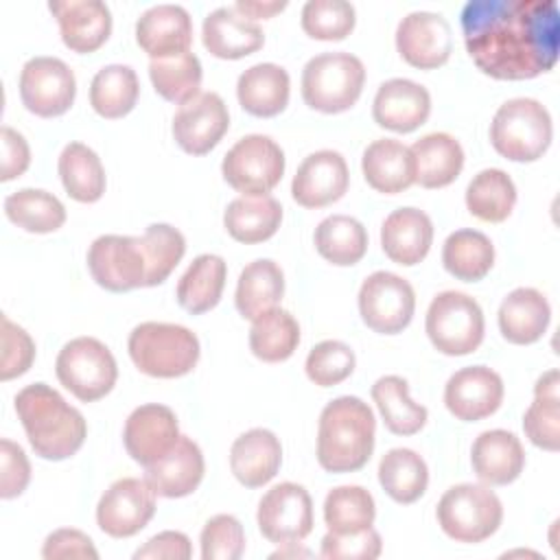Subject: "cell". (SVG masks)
<instances>
[{
	"label": "cell",
	"mask_w": 560,
	"mask_h": 560,
	"mask_svg": "<svg viewBox=\"0 0 560 560\" xmlns=\"http://www.w3.org/2000/svg\"><path fill=\"white\" fill-rule=\"evenodd\" d=\"M464 199L475 219L501 223L516 206V184L503 168H483L468 182Z\"/></svg>",
	"instance_id": "43"
},
{
	"label": "cell",
	"mask_w": 560,
	"mask_h": 560,
	"mask_svg": "<svg viewBox=\"0 0 560 560\" xmlns=\"http://www.w3.org/2000/svg\"><path fill=\"white\" fill-rule=\"evenodd\" d=\"M88 269L107 291L125 293L147 284V260L140 236L103 234L88 249Z\"/></svg>",
	"instance_id": "14"
},
{
	"label": "cell",
	"mask_w": 560,
	"mask_h": 560,
	"mask_svg": "<svg viewBox=\"0 0 560 560\" xmlns=\"http://www.w3.org/2000/svg\"><path fill=\"white\" fill-rule=\"evenodd\" d=\"M560 374L556 368L542 372L534 385V400L523 416L527 440L542 451L560 448Z\"/></svg>",
	"instance_id": "36"
},
{
	"label": "cell",
	"mask_w": 560,
	"mask_h": 560,
	"mask_svg": "<svg viewBox=\"0 0 560 560\" xmlns=\"http://www.w3.org/2000/svg\"><path fill=\"white\" fill-rule=\"evenodd\" d=\"M236 11H241L245 18L249 20H267V18H273L276 13L284 11L287 2L284 0H269V2H260V0H236L234 2Z\"/></svg>",
	"instance_id": "58"
},
{
	"label": "cell",
	"mask_w": 560,
	"mask_h": 560,
	"mask_svg": "<svg viewBox=\"0 0 560 560\" xmlns=\"http://www.w3.org/2000/svg\"><path fill=\"white\" fill-rule=\"evenodd\" d=\"M66 192L81 203H94L105 192V168L94 149L83 142H68L57 162Z\"/></svg>",
	"instance_id": "38"
},
{
	"label": "cell",
	"mask_w": 560,
	"mask_h": 560,
	"mask_svg": "<svg viewBox=\"0 0 560 560\" xmlns=\"http://www.w3.org/2000/svg\"><path fill=\"white\" fill-rule=\"evenodd\" d=\"M192 556L190 538L184 532L166 529L151 536L133 551V560H188Z\"/></svg>",
	"instance_id": "56"
},
{
	"label": "cell",
	"mask_w": 560,
	"mask_h": 560,
	"mask_svg": "<svg viewBox=\"0 0 560 560\" xmlns=\"http://www.w3.org/2000/svg\"><path fill=\"white\" fill-rule=\"evenodd\" d=\"M155 497L147 479H116L98 499L96 525L112 538H131L153 518Z\"/></svg>",
	"instance_id": "15"
},
{
	"label": "cell",
	"mask_w": 560,
	"mask_h": 560,
	"mask_svg": "<svg viewBox=\"0 0 560 560\" xmlns=\"http://www.w3.org/2000/svg\"><path fill=\"white\" fill-rule=\"evenodd\" d=\"M284 295V271L271 258H258L243 267L234 304L241 317L254 322L262 313L276 308Z\"/></svg>",
	"instance_id": "33"
},
{
	"label": "cell",
	"mask_w": 560,
	"mask_h": 560,
	"mask_svg": "<svg viewBox=\"0 0 560 560\" xmlns=\"http://www.w3.org/2000/svg\"><path fill=\"white\" fill-rule=\"evenodd\" d=\"M350 184L346 158L332 149L308 153L291 182V197L302 208H326L339 201Z\"/></svg>",
	"instance_id": "20"
},
{
	"label": "cell",
	"mask_w": 560,
	"mask_h": 560,
	"mask_svg": "<svg viewBox=\"0 0 560 560\" xmlns=\"http://www.w3.org/2000/svg\"><path fill=\"white\" fill-rule=\"evenodd\" d=\"M228 265L217 254H199L182 273L175 295L184 311L201 315L212 311L225 289Z\"/></svg>",
	"instance_id": "35"
},
{
	"label": "cell",
	"mask_w": 560,
	"mask_h": 560,
	"mask_svg": "<svg viewBox=\"0 0 560 560\" xmlns=\"http://www.w3.org/2000/svg\"><path fill=\"white\" fill-rule=\"evenodd\" d=\"M0 142H2L0 182H11L26 173V168L31 164V149H28L26 138L9 125H4L0 129Z\"/></svg>",
	"instance_id": "57"
},
{
	"label": "cell",
	"mask_w": 560,
	"mask_h": 560,
	"mask_svg": "<svg viewBox=\"0 0 560 560\" xmlns=\"http://www.w3.org/2000/svg\"><path fill=\"white\" fill-rule=\"evenodd\" d=\"M396 50L413 68H440L453 50L451 24L442 13L411 11L398 22Z\"/></svg>",
	"instance_id": "17"
},
{
	"label": "cell",
	"mask_w": 560,
	"mask_h": 560,
	"mask_svg": "<svg viewBox=\"0 0 560 560\" xmlns=\"http://www.w3.org/2000/svg\"><path fill=\"white\" fill-rule=\"evenodd\" d=\"M15 413L28 444L42 459L72 457L85 442L88 424L79 409L46 383H31L15 394Z\"/></svg>",
	"instance_id": "2"
},
{
	"label": "cell",
	"mask_w": 560,
	"mask_h": 560,
	"mask_svg": "<svg viewBox=\"0 0 560 560\" xmlns=\"http://www.w3.org/2000/svg\"><path fill=\"white\" fill-rule=\"evenodd\" d=\"M140 96V81L131 66L109 63L103 66L90 83V105L103 118L127 116Z\"/></svg>",
	"instance_id": "42"
},
{
	"label": "cell",
	"mask_w": 560,
	"mask_h": 560,
	"mask_svg": "<svg viewBox=\"0 0 560 560\" xmlns=\"http://www.w3.org/2000/svg\"><path fill=\"white\" fill-rule=\"evenodd\" d=\"M354 350L339 339H324L315 343L304 361L308 381L319 387H332L343 383L354 372Z\"/></svg>",
	"instance_id": "50"
},
{
	"label": "cell",
	"mask_w": 560,
	"mask_h": 560,
	"mask_svg": "<svg viewBox=\"0 0 560 560\" xmlns=\"http://www.w3.org/2000/svg\"><path fill=\"white\" fill-rule=\"evenodd\" d=\"M282 223V206L271 195L236 197L223 212V228L228 234L245 245L271 238Z\"/></svg>",
	"instance_id": "34"
},
{
	"label": "cell",
	"mask_w": 560,
	"mask_h": 560,
	"mask_svg": "<svg viewBox=\"0 0 560 560\" xmlns=\"http://www.w3.org/2000/svg\"><path fill=\"white\" fill-rule=\"evenodd\" d=\"M470 464L481 483L508 486L516 481L525 468V448L512 431L490 429L475 438Z\"/></svg>",
	"instance_id": "27"
},
{
	"label": "cell",
	"mask_w": 560,
	"mask_h": 560,
	"mask_svg": "<svg viewBox=\"0 0 560 560\" xmlns=\"http://www.w3.org/2000/svg\"><path fill=\"white\" fill-rule=\"evenodd\" d=\"M442 532L457 542H481L503 521V503L486 483L451 486L435 510Z\"/></svg>",
	"instance_id": "7"
},
{
	"label": "cell",
	"mask_w": 560,
	"mask_h": 560,
	"mask_svg": "<svg viewBox=\"0 0 560 560\" xmlns=\"http://www.w3.org/2000/svg\"><path fill=\"white\" fill-rule=\"evenodd\" d=\"M203 472L206 462L199 444L188 435H179L177 444L160 462L144 468V479L158 497L182 499L199 488Z\"/></svg>",
	"instance_id": "24"
},
{
	"label": "cell",
	"mask_w": 560,
	"mask_h": 560,
	"mask_svg": "<svg viewBox=\"0 0 560 560\" xmlns=\"http://www.w3.org/2000/svg\"><path fill=\"white\" fill-rule=\"evenodd\" d=\"M365 182L383 195H398L416 184V168L409 147L394 138L370 142L361 158Z\"/></svg>",
	"instance_id": "31"
},
{
	"label": "cell",
	"mask_w": 560,
	"mask_h": 560,
	"mask_svg": "<svg viewBox=\"0 0 560 560\" xmlns=\"http://www.w3.org/2000/svg\"><path fill=\"white\" fill-rule=\"evenodd\" d=\"M431 114V94L411 79H387L378 85L372 101V118L378 127L411 133L427 122Z\"/></svg>",
	"instance_id": "21"
},
{
	"label": "cell",
	"mask_w": 560,
	"mask_h": 560,
	"mask_svg": "<svg viewBox=\"0 0 560 560\" xmlns=\"http://www.w3.org/2000/svg\"><path fill=\"white\" fill-rule=\"evenodd\" d=\"M0 339H2V357H0V378L11 381L28 372L35 361V341L31 335L9 315H0Z\"/></svg>",
	"instance_id": "52"
},
{
	"label": "cell",
	"mask_w": 560,
	"mask_h": 560,
	"mask_svg": "<svg viewBox=\"0 0 560 560\" xmlns=\"http://www.w3.org/2000/svg\"><path fill=\"white\" fill-rule=\"evenodd\" d=\"M282 464V444L269 429L254 427L241 433L230 448V470L245 488L269 483Z\"/></svg>",
	"instance_id": "28"
},
{
	"label": "cell",
	"mask_w": 560,
	"mask_h": 560,
	"mask_svg": "<svg viewBox=\"0 0 560 560\" xmlns=\"http://www.w3.org/2000/svg\"><path fill=\"white\" fill-rule=\"evenodd\" d=\"M291 94L289 72L271 61L249 66L238 74L236 98L241 107L258 118H271L284 112Z\"/></svg>",
	"instance_id": "30"
},
{
	"label": "cell",
	"mask_w": 560,
	"mask_h": 560,
	"mask_svg": "<svg viewBox=\"0 0 560 560\" xmlns=\"http://www.w3.org/2000/svg\"><path fill=\"white\" fill-rule=\"evenodd\" d=\"M256 523L260 534L273 542H302L313 532V501L304 486L282 481L258 501Z\"/></svg>",
	"instance_id": "13"
},
{
	"label": "cell",
	"mask_w": 560,
	"mask_h": 560,
	"mask_svg": "<svg viewBox=\"0 0 560 560\" xmlns=\"http://www.w3.org/2000/svg\"><path fill=\"white\" fill-rule=\"evenodd\" d=\"M48 9L57 18L63 44L74 52L98 50L112 33V11L101 0H52Z\"/></svg>",
	"instance_id": "23"
},
{
	"label": "cell",
	"mask_w": 560,
	"mask_h": 560,
	"mask_svg": "<svg viewBox=\"0 0 560 560\" xmlns=\"http://www.w3.org/2000/svg\"><path fill=\"white\" fill-rule=\"evenodd\" d=\"M179 440L177 416L171 407L160 402H147L136 407L122 429V442L133 462L151 466L160 462Z\"/></svg>",
	"instance_id": "18"
},
{
	"label": "cell",
	"mask_w": 560,
	"mask_h": 560,
	"mask_svg": "<svg viewBox=\"0 0 560 560\" xmlns=\"http://www.w3.org/2000/svg\"><path fill=\"white\" fill-rule=\"evenodd\" d=\"M416 184L422 188H444L453 184L464 168V149L459 140L446 131H433L416 140L411 147Z\"/></svg>",
	"instance_id": "32"
},
{
	"label": "cell",
	"mask_w": 560,
	"mask_h": 560,
	"mask_svg": "<svg viewBox=\"0 0 560 560\" xmlns=\"http://www.w3.org/2000/svg\"><path fill=\"white\" fill-rule=\"evenodd\" d=\"M313 241L319 256L337 267L357 265L368 252V230L350 214H330L322 219Z\"/></svg>",
	"instance_id": "40"
},
{
	"label": "cell",
	"mask_w": 560,
	"mask_h": 560,
	"mask_svg": "<svg viewBox=\"0 0 560 560\" xmlns=\"http://www.w3.org/2000/svg\"><path fill=\"white\" fill-rule=\"evenodd\" d=\"M553 138L549 109L529 96L505 101L492 116L490 142L499 155L512 162L540 160Z\"/></svg>",
	"instance_id": "5"
},
{
	"label": "cell",
	"mask_w": 560,
	"mask_h": 560,
	"mask_svg": "<svg viewBox=\"0 0 560 560\" xmlns=\"http://www.w3.org/2000/svg\"><path fill=\"white\" fill-rule=\"evenodd\" d=\"M31 481V462L24 448L7 438L0 440V497H20Z\"/></svg>",
	"instance_id": "54"
},
{
	"label": "cell",
	"mask_w": 560,
	"mask_h": 560,
	"mask_svg": "<svg viewBox=\"0 0 560 560\" xmlns=\"http://www.w3.org/2000/svg\"><path fill=\"white\" fill-rule=\"evenodd\" d=\"M442 265L453 278L477 282L486 278L494 265V245L479 230H455L442 245Z\"/></svg>",
	"instance_id": "39"
},
{
	"label": "cell",
	"mask_w": 560,
	"mask_h": 560,
	"mask_svg": "<svg viewBox=\"0 0 560 560\" xmlns=\"http://www.w3.org/2000/svg\"><path fill=\"white\" fill-rule=\"evenodd\" d=\"M4 214L18 228L35 234L57 232L66 223L63 203L42 188H20L7 195Z\"/></svg>",
	"instance_id": "45"
},
{
	"label": "cell",
	"mask_w": 560,
	"mask_h": 560,
	"mask_svg": "<svg viewBox=\"0 0 560 560\" xmlns=\"http://www.w3.org/2000/svg\"><path fill=\"white\" fill-rule=\"evenodd\" d=\"M376 418L359 396L330 400L317 422V462L328 472L361 470L374 451Z\"/></svg>",
	"instance_id": "3"
},
{
	"label": "cell",
	"mask_w": 560,
	"mask_h": 560,
	"mask_svg": "<svg viewBox=\"0 0 560 560\" xmlns=\"http://www.w3.org/2000/svg\"><path fill=\"white\" fill-rule=\"evenodd\" d=\"M201 42L206 50L219 59H243L265 44L262 28L236 11L234 4L217 7L201 24Z\"/></svg>",
	"instance_id": "26"
},
{
	"label": "cell",
	"mask_w": 560,
	"mask_h": 560,
	"mask_svg": "<svg viewBox=\"0 0 560 560\" xmlns=\"http://www.w3.org/2000/svg\"><path fill=\"white\" fill-rule=\"evenodd\" d=\"M370 394L387 431L394 435H413L427 424L429 411L424 405L411 400L409 383L402 376L387 374L376 378Z\"/></svg>",
	"instance_id": "37"
},
{
	"label": "cell",
	"mask_w": 560,
	"mask_h": 560,
	"mask_svg": "<svg viewBox=\"0 0 560 560\" xmlns=\"http://www.w3.org/2000/svg\"><path fill=\"white\" fill-rule=\"evenodd\" d=\"M378 481L389 499L409 505L427 492L429 468L413 448H389L378 462Z\"/></svg>",
	"instance_id": "41"
},
{
	"label": "cell",
	"mask_w": 560,
	"mask_h": 560,
	"mask_svg": "<svg viewBox=\"0 0 560 560\" xmlns=\"http://www.w3.org/2000/svg\"><path fill=\"white\" fill-rule=\"evenodd\" d=\"M302 28L313 39H346L357 22V11L348 0H308L302 7Z\"/></svg>",
	"instance_id": "49"
},
{
	"label": "cell",
	"mask_w": 560,
	"mask_h": 560,
	"mask_svg": "<svg viewBox=\"0 0 560 560\" xmlns=\"http://www.w3.org/2000/svg\"><path fill=\"white\" fill-rule=\"evenodd\" d=\"M136 42L151 59L190 52L192 20L182 4L149 7L136 22Z\"/></svg>",
	"instance_id": "22"
},
{
	"label": "cell",
	"mask_w": 560,
	"mask_h": 560,
	"mask_svg": "<svg viewBox=\"0 0 560 560\" xmlns=\"http://www.w3.org/2000/svg\"><path fill=\"white\" fill-rule=\"evenodd\" d=\"M424 330L438 352L464 357L475 352L483 341V311L468 293L442 291L427 308Z\"/></svg>",
	"instance_id": "8"
},
{
	"label": "cell",
	"mask_w": 560,
	"mask_h": 560,
	"mask_svg": "<svg viewBox=\"0 0 560 560\" xmlns=\"http://www.w3.org/2000/svg\"><path fill=\"white\" fill-rule=\"evenodd\" d=\"M433 245L431 217L413 206L389 212L381 225V247L385 256L402 267H413L427 258Z\"/></svg>",
	"instance_id": "25"
},
{
	"label": "cell",
	"mask_w": 560,
	"mask_h": 560,
	"mask_svg": "<svg viewBox=\"0 0 560 560\" xmlns=\"http://www.w3.org/2000/svg\"><path fill=\"white\" fill-rule=\"evenodd\" d=\"M365 83L363 61L346 50L319 52L302 68V98L311 109L339 114L350 109Z\"/></svg>",
	"instance_id": "6"
},
{
	"label": "cell",
	"mask_w": 560,
	"mask_h": 560,
	"mask_svg": "<svg viewBox=\"0 0 560 560\" xmlns=\"http://www.w3.org/2000/svg\"><path fill=\"white\" fill-rule=\"evenodd\" d=\"M140 245L147 260L144 287L162 284L186 254L184 234L168 223H151L140 236Z\"/></svg>",
	"instance_id": "48"
},
{
	"label": "cell",
	"mask_w": 560,
	"mask_h": 560,
	"mask_svg": "<svg viewBox=\"0 0 560 560\" xmlns=\"http://www.w3.org/2000/svg\"><path fill=\"white\" fill-rule=\"evenodd\" d=\"M459 24L466 52L492 79H534L558 61L560 11L553 0H468Z\"/></svg>",
	"instance_id": "1"
},
{
	"label": "cell",
	"mask_w": 560,
	"mask_h": 560,
	"mask_svg": "<svg viewBox=\"0 0 560 560\" xmlns=\"http://www.w3.org/2000/svg\"><path fill=\"white\" fill-rule=\"evenodd\" d=\"M77 96V77L59 57H31L20 72V98L24 107L42 118L66 114Z\"/></svg>",
	"instance_id": "12"
},
{
	"label": "cell",
	"mask_w": 560,
	"mask_h": 560,
	"mask_svg": "<svg viewBox=\"0 0 560 560\" xmlns=\"http://www.w3.org/2000/svg\"><path fill=\"white\" fill-rule=\"evenodd\" d=\"M300 343V324L298 319L276 306L252 322L249 328V350L256 359L265 363L287 361Z\"/></svg>",
	"instance_id": "44"
},
{
	"label": "cell",
	"mask_w": 560,
	"mask_h": 560,
	"mask_svg": "<svg viewBox=\"0 0 560 560\" xmlns=\"http://www.w3.org/2000/svg\"><path fill=\"white\" fill-rule=\"evenodd\" d=\"M173 138L190 155L212 151L230 129V112L217 92H199L173 116Z\"/></svg>",
	"instance_id": "16"
},
{
	"label": "cell",
	"mask_w": 560,
	"mask_h": 560,
	"mask_svg": "<svg viewBox=\"0 0 560 560\" xmlns=\"http://www.w3.org/2000/svg\"><path fill=\"white\" fill-rule=\"evenodd\" d=\"M503 378L488 365H468L451 374L444 385V405L462 422L492 416L503 402Z\"/></svg>",
	"instance_id": "19"
},
{
	"label": "cell",
	"mask_w": 560,
	"mask_h": 560,
	"mask_svg": "<svg viewBox=\"0 0 560 560\" xmlns=\"http://www.w3.org/2000/svg\"><path fill=\"white\" fill-rule=\"evenodd\" d=\"M221 175L245 197L269 195L284 175V151L265 133L243 136L223 155Z\"/></svg>",
	"instance_id": "10"
},
{
	"label": "cell",
	"mask_w": 560,
	"mask_h": 560,
	"mask_svg": "<svg viewBox=\"0 0 560 560\" xmlns=\"http://www.w3.org/2000/svg\"><path fill=\"white\" fill-rule=\"evenodd\" d=\"M203 560H238L245 553V532L236 516L214 514L206 521L201 536Z\"/></svg>",
	"instance_id": "51"
},
{
	"label": "cell",
	"mask_w": 560,
	"mask_h": 560,
	"mask_svg": "<svg viewBox=\"0 0 560 560\" xmlns=\"http://www.w3.org/2000/svg\"><path fill=\"white\" fill-rule=\"evenodd\" d=\"M133 365L153 378H179L195 370L201 346L197 335L171 322H142L127 339Z\"/></svg>",
	"instance_id": "4"
},
{
	"label": "cell",
	"mask_w": 560,
	"mask_h": 560,
	"mask_svg": "<svg viewBox=\"0 0 560 560\" xmlns=\"http://www.w3.org/2000/svg\"><path fill=\"white\" fill-rule=\"evenodd\" d=\"M376 503L363 486H337L324 499V523L332 534H357L374 525Z\"/></svg>",
	"instance_id": "46"
},
{
	"label": "cell",
	"mask_w": 560,
	"mask_h": 560,
	"mask_svg": "<svg viewBox=\"0 0 560 560\" xmlns=\"http://www.w3.org/2000/svg\"><path fill=\"white\" fill-rule=\"evenodd\" d=\"M311 556V551L308 549H304V547H300L298 542H284V545H280V549L278 551H273L269 558H308Z\"/></svg>",
	"instance_id": "59"
},
{
	"label": "cell",
	"mask_w": 560,
	"mask_h": 560,
	"mask_svg": "<svg viewBox=\"0 0 560 560\" xmlns=\"http://www.w3.org/2000/svg\"><path fill=\"white\" fill-rule=\"evenodd\" d=\"M149 79L162 98L182 105L199 94L203 70L195 52H182L175 57L151 59Z\"/></svg>",
	"instance_id": "47"
},
{
	"label": "cell",
	"mask_w": 560,
	"mask_h": 560,
	"mask_svg": "<svg viewBox=\"0 0 560 560\" xmlns=\"http://www.w3.org/2000/svg\"><path fill=\"white\" fill-rule=\"evenodd\" d=\"M416 311V291L409 280L392 271L370 273L359 289V315L381 335L405 330Z\"/></svg>",
	"instance_id": "11"
},
{
	"label": "cell",
	"mask_w": 560,
	"mask_h": 560,
	"mask_svg": "<svg viewBox=\"0 0 560 560\" xmlns=\"http://www.w3.org/2000/svg\"><path fill=\"white\" fill-rule=\"evenodd\" d=\"M42 558L46 560H68V558H90L96 560L98 551L94 547V540L74 527H61L46 536L42 547Z\"/></svg>",
	"instance_id": "55"
},
{
	"label": "cell",
	"mask_w": 560,
	"mask_h": 560,
	"mask_svg": "<svg viewBox=\"0 0 560 560\" xmlns=\"http://www.w3.org/2000/svg\"><path fill=\"white\" fill-rule=\"evenodd\" d=\"M383 551L381 534L368 527L357 534H332L322 538L319 556L326 560H376Z\"/></svg>",
	"instance_id": "53"
},
{
	"label": "cell",
	"mask_w": 560,
	"mask_h": 560,
	"mask_svg": "<svg viewBox=\"0 0 560 560\" xmlns=\"http://www.w3.org/2000/svg\"><path fill=\"white\" fill-rule=\"evenodd\" d=\"M55 374L74 398L94 402L114 389L118 365L112 350L96 337H74L59 350Z\"/></svg>",
	"instance_id": "9"
},
{
	"label": "cell",
	"mask_w": 560,
	"mask_h": 560,
	"mask_svg": "<svg viewBox=\"0 0 560 560\" xmlns=\"http://www.w3.org/2000/svg\"><path fill=\"white\" fill-rule=\"evenodd\" d=\"M497 322L505 341L516 346L536 343L551 322L549 300L534 287H518L503 298Z\"/></svg>",
	"instance_id": "29"
}]
</instances>
